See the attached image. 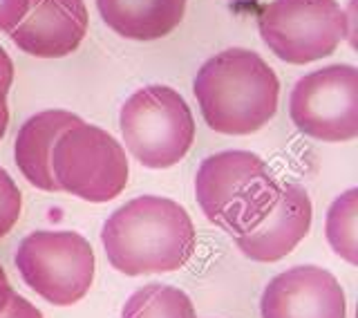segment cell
Listing matches in <instances>:
<instances>
[{"label": "cell", "mask_w": 358, "mask_h": 318, "mask_svg": "<svg viewBox=\"0 0 358 318\" xmlns=\"http://www.w3.org/2000/svg\"><path fill=\"white\" fill-rule=\"evenodd\" d=\"M110 265L126 276L168 274L186 267L197 235L182 204L141 195L110 215L101 231Z\"/></svg>", "instance_id": "6da1fadb"}, {"label": "cell", "mask_w": 358, "mask_h": 318, "mask_svg": "<svg viewBox=\"0 0 358 318\" xmlns=\"http://www.w3.org/2000/svg\"><path fill=\"white\" fill-rule=\"evenodd\" d=\"M193 92L210 130L251 134L275 117L280 81L260 54L231 48L199 67Z\"/></svg>", "instance_id": "7a4b0ae2"}, {"label": "cell", "mask_w": 358, "mask_h": 318, "mask_svg": "<svg viewBox=\"0 0 358 318\" xmlns=\"http://www.w3.org/2000/svg\"><path fill=\"white\" fill-rule=\"evenodd\" d=\"M119 123L130 155L145 168L179 164L195 141L190 106L168 85H148L130 95L121 106Z\"/></svg>", "instance_id": "3957f363"}, {"label": "cell", "mask_w": 358, "mask_h": 318, "mask_svg": "<svg viewBox=\"0 0 358 318\" xmlns=\"http://www.w3.org/2000/svg\"><path fill=\"white\" fill-rule=\"evenodd\" d=\"M278 186L264 159L249 151L210 155L195 175V198L201 213L231 235L255 218Z\"/></svg>", "instance_id": "277c9868"}, {"label": "cell", "mask_w": 358, "mask_h": 318, "mask_svg": "<svg viewBox=\"0 0 358 318\" xmlns=\"http://www.w3.org/2000/svg\"><path fill=\"white\" fill-rule=\"evenodd\" d=\"M123 146L103 128L78 123L65 130L52 148V175L61 191L85 202L103 204L128 186Z\"/></svg>", "instance_id": "5b68a950"}, {"label": "cell", "mask_w": 358, "mask_h": 318, "mask_svg": "<svg viewBox=\"0 0 358 318\" xmlns=\"http://www.w3.org/2000/svg\"><path fill=\"white\" fill-rule=\"evenodd\" d=\"M257 29L280 61L305 65L334 54L350 20L336 0H273L257 14Z\"/></svg>", "instance_id": "8992f818"}, {"label": "cell", "mask_w": 358, "mask_h": 318, "mask_svg": "<svg viewBox=\"0 0 358 318\" xmlns=\"http://www.w3.org/2000/svg\"><path fill=\"white\" fill-rule=\"evenodd\" d=\"M16 267L41 298L70 307L92 287L94 251L76 231H34L18 244Z\"/></svg>", "instance_id": "52a82bcc"}, {"label": "cell", "mask_w": 358, "mask_h": 318, "mask_svg": "<svg viewBox=\"0 0 358 318\" xmlns=\"http://www.w3.org/2000/svg\"><path fill=\"white\" fill-rule=\"evenodd\" d=\"M289 115L311 139L341 144L358 137V70L350 63L309 72L291 90Z\"/></svg>", "instance_id": "ba28073f"}, {"label": "cell", "mask_w": 358, "mask_h": 318, "mask_svg": "<svg viewBox=\"0 0 358 318\" xmlns=\"http://www.w3.org/2000/svg\"><path fill=\"white\" fill-rule=\"evenodd\" d=\"M313 207L300 184H282L233 240L253 263H278L309 233Z\"/></svg>", "instance_id": "9c48e42d"}, {"label": "cell", "mask_w": 358, "mask_h": 318, "mask_svg": "<svg viewBox=\"0 0 358 318\" xmlns=\"http://www.w3.org/2000/svg\"><path fill=\"white\" fill-rule=\"evenodd\" d=\"M262 318H345L341 282L322 267H294L268 280L260 300Z\"/></svg>", "instance_id": "30bf717a"}, {"label": "cell", "mask_w": 358, "mask_h": 318, "mask_svg": "<svg viewBox=\"0 0 358 318\" xmlns=\"http://www.w3.org/2000/svg\"><path fill=\"white\" fill-rule=\"evenodd\" d=\"M83 0H29L27 14L9 32L11 41L36 59H63L78 50L87 34Z\"/></svg>", "instance_id": "8fae6325"}, {"label": "cell", "mask_w": 358, "mask_h": 318, "mask_svg": "<svg viewBox=\"0 0 358 318\" xmlns=\"http://www.w3.org/2000/svg\"><path fill=\"white\" fill-rule=\"evenodd\" d=\"M78 123H83V119L67 110H43L20 126L14 157L18 170L31 186L48 193L61 191L52 175V148L65 130Z\"/></svg>", "instance_id": "7c38bea8"}, {"label": "cell", "mask_w": 358, "mask_h": 318, "mask_svg": "<svg viewBox=\"0 0 358 318\" xmlns=\"http://www.w3.org/2000/svg\"><path fill=\"white\" fill-rule=\"evenodd\" d=\"M106 25L130 41H157L179 27L186 0H96Z\"/></svg>", "instance_id": "4fadbf2b"}, {"label": "cell", "mask_w": 358, "mask_h": 318, "mask_svg": "<svg viewBox=\"0 0 358 318\" xmlns=\"http://www.w3.org/2000/svg\"><path fill=\"white\" fill-rule=\"evenodd\" d=\"M121 318H197L193 300L177 287L145 285L123 305Z\"/></svg>", "instance_id": "5bb4252c"}, {"label": "cell", "mask_w": 358, "mask_h": 318, "mask_svg": "<svg viewBox=\"0 0 358 318\" xmlns=\"http://www.w3.org/2000/svg\"><path fill=\"white\" fill-rule=\"evenodd\" d=\"M356 220H358V188L345 191L336 198L327 211L324 233L327 242L343 260L358 265V244H356Z\"/></svg>", "instance_id": "9a60e30c"}, {"label": "cell", "mask_w": 358, "mask_h": 318, "mask_svg": "<svg viewBox=\"0 0 358 318\" xmlns=\"http://www.w3.org/2000/svg\"><path fill=\"white\" fill-rule=\"evenodd\" d=\"M22 211V195L11 175L0 166V237L16 226Z\"/></svg>", "instance_id": "2e32d148"}, {"label": "cell", "mask_w": 358, "mask_h": 318, "mask_svg": "<svg viewBox=\"0 0 358 318\" xmlns=\"http://www.w3.org/2000/svg\"><path fill=\"white\" fill-rule=\"evenodd\" d=\"M29 0H0V32H11L25 18Z\"/></svg>", "instance_id": "e0dca14e"}, {"label": "cell", "mask_w": 358, "mask_h": 318, "mask_svg": "<svg viewBox=\"0 0 358 318\" xmlns=\"http://www.w3.org/2000/svg\"><path fill=\"white\" fill-rule=\"evenodd\" d=\"M0 318H43V314L27 298L18 296V293H11L7 307L0 312Z\"/></svg>", "instance_id": "ac0fdd59"}, {"label": "cell", "mask_w": 358, "mask_h": 318, "mask_svg": "<svg viewBox=\"0 0 358 318\" xmlns=\"http://www.w3.org/2000/svg\"><path fill=\"white\" fill-rule=\"evenodd\" d=\"M14 83V61L9 59V54L0 45V88L9 90Z\"/></svg>", "instance_id": "d6986e66"}, {"label": "cell", "mask_w": 358, "mask_h": 318, "mask_svg": "<svg viewBox=\"0 0 358 318\" xmlns=\"http://www.w3.org/2000/svg\"><path fill=\"white\" fill-rule=\"evenodd\" d=\"M7 92H9V90L0 88V139L5 137L7 126H9V106H7Z\"/></svg>", "instance_id": "ffe728a7"}, {"label": "cell", "mask_w": 358, "mask_h": 318, "mask_svg": "<svg viewBox=\"0 0 358 318\" xmlns=\"http://www.w3.org/2000/svg\"><path fill=\"white\" fill-rule=\"evenodd\" d=\"M11 293H14V289H11L9 278H7V274H5L3 265H0V312H3V310L7 307V303H9V298H11Z\"/></svg>", "instance_id": "44dd1931"}, {"label": "cell", "mask_w": 358, "mask_h": 318, "mask_svg": "<svg viewBox=\"0 0 358 318\" xmlns=\"http://www.w3.org/2000/svg\"><path fill=\"white\" fill-rule=\"evenodd\" d=\"M235 3H253V0H235Z\"/></svg>", "instance_id": "7402d4cb"}]
</instances>
